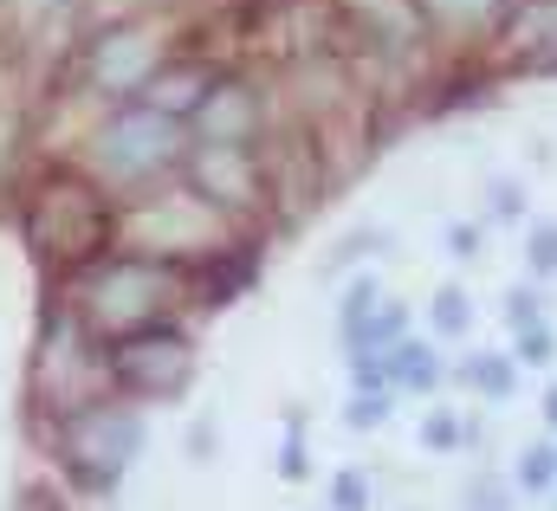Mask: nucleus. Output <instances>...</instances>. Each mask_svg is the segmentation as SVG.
<instances>
[{
	"instance_id": "6",
	"label": "nucleus",
	"mask_w": 557,
	"mask_h": 511,
	"mask_svg": "<svg viewBox=\"0 0 557 511\" xmlns=\"http://www.w3.org/2000/svg\"><path fill=\"white\" fill-rule=\"evenodd\" d=\"M104 363H111V388L131 395V401H175L182 388L195 383V370H201L195 337L175 317L143 324L131 337H111L104 344Z\"/></svg>"
},
{
	"instance_id": "29",
	"label": "nucleus",
	"mask_w": 557,
	"mask_h": 511,
	"mask_svg": "<svg viewBox=\"0 0 557 511\" xmlns=\"http://www.w3.org/2000/svg\"><path fill=\"white\" fill-rule=\"evenodd\" d=\"M486 214H493L499 227L519 221V214H525V188H519V182H493V188H486Z\"/></svg>"
},
{
	"instance_id": "12",
	"label": "nucleus",
	"mask_w": 557,
	"mask_h": 511,
	"mask_svg": "<svg viewBox=\"0 0 557 511\" xmlns=\"http://www.w3.org/2000/svg\"><path fill=\"white\" fill-rule=\"evenodd\" d=\"M208 85H214V72H208L201 59H162L137 98L162 104V111H175V117H195V104L208 98Z\"/></svg>"
},
{
	"instance_id": "9",
	"label": "nucleus",
	"mask_w": 557,
	"mask_h": 511,
	"mask_svg": "<svg viewBox=\"0 0 557 511\" xmlns=\"http://www.w3.org/2000/svg\"><path fill=\"white\" fill-rule=\"evenodd\" d=\"M344 13H350L357 39H363L370 52H383V59H409L421 39H428L421 0H344Z\"/></svg>"
},
{
	"instance_id": "3",
	"label": "nucleus",
	"mask_w": 557,
	"mask_h": 511,
	"mask_svg": "<svg viewBox=\"0 0 557 511\" xmlns=\"http://www.w3.org/2000/svg\"><path fill=\"white\" fill-rule=\"evenodd\" d=\"M143 440H149V421H143V401L131 395H91L52 421V453L72 473V486L91 499H111L131 479Z\"/></svg>"
},
{
	"instance_id": "30",
	"label": "nucleus",
	"mask_w": 557,
	"mask_h": 511,
	"mask_svg": "<svg viewBox=\"0 0 557 511\" xmlns=\"http://www.w3.org/2000/svg\"><path fill=\"white\" fill-rule=\"evenodd\" d=\"M447 247H454L460 259H473L480 253V227H447Z\"/></svg>"
},
{
	"instance_id": "20",
	"label": "nucleus",
	"mask_w": 557,
	"mask_h": 511,
	"mask_svg": "<svg viewBox=\"0 0 557 511\" xmlns=\"http://www.w3.org/2000/svg\"><path fill=\"white\" fill-rule=\"evenodd\" d=\"M512 486H519V493H552V486H557V447H552V440H532V447L519 453Z\"/></svg>"
},
{
	"instance_id": "7",
	"label": "nucleus",
	"mask_w": 557,
	"mask_h": 511,
	"mask_svg": "<svg viewBox=\"0 0 557 511\" xmlns=\"http://www.w3.org/2000/svg\"><path fill=\"white\" fill-rule=\"evenodd\" d=\"M182 175H188V188H195L208 208H221V214H247V208L260 201V188H267L253 142H188Z\"/></svg>"
},
{
	"instance_id": "17",
	"label": "nucleus",
	"mask_w": 557,
	"mask_h": 511,
	"mask_svg": "<svg viewBox=\"0 0 557 511\" xmlns=\"http://www.w3.org/2000/svg\"><path fill=\"white\" fill-rule=\"evenodd\" d=\"M403 337H409V304H403V298H383V304L370 311V324L357 331L350 350H389V344H403Z\"/></svg>"
},
{
	"instance_id": "23",
	"label": "nucleus",
	"mask_w": 557,
	"mask_h": 511,
	"mask_svg": "<svg viewBox=\"0 0 557 511\" xmlns=\"http://www.w3.org/2000/svg\"><path fill=\"white\" fill-rule=\"evenodd\" d=\"M460 511H512V486L499 473H473L460 486Z\"/></svg>"
},
{
	"instance_id": "4",
	"label": "nucleus",
	"mask_w": 557,
	"mask_h": 511,
	"mask_svg": "<svg viewBox=\"0 0 557 511\" xmlns=\"http://www.w3.org/2000/svg\"><path fill=\"white\" fill-rule=\"evenodd\" d=\"M188 142H195L188 117H175L149 98H131L91 129V175L104 188H162L169 175H182Z\"/></svg>"
},
{
	"instance_id": "28",
	"label": "nucleus",
	"mask_w": 557,
	"mask_h": 511,
	"mask_svg": "<svg viewBox=\"0 0 557 511\" xmlns=\"http://www.w3.org/2000/svg\"><path fill=\"white\" fill-rule=\"evenodd\" d=\"M519 363H532V370H545L557 357V337H552V324H532V331H519V350H512Z\"/></svg>"
},
{
	"instance_id": "21",
	"label": "nucleus",
	"mask_w": 557,
	"mask_h": 511,
	"mask_svg": "<svg viewBox=\"0 0 557 511\" xmlns=\"http://www.w3.org/2000/svg\"><path fill=\"white\" fill-rule=\"evenodd\" d=\"M311 473V447H305V408H285V447H278V479L298 486Z\"/></svg>"
},
{
	"instance_id": "1",
	"label": "nucleus",
	"mask_w": 557,
	"mask_h": 511,
	"mask_svg": "<svg viewBox=\"0 0 557 511\" xmlns=\"http://www.w3.org/2000/svg\"><path fill=\"white\" fill-rule=\"evenodd\" d=\"M195 298V272L188 259H169V253H104L91 259L85 272H72V317L111 344V337H131L143 324H162L175 317L182 304Z\"/></svg>"
},
{
	"instance_id": "16",
	"label": "nucleus",
	"mask_w": 557,
	"mask_h": 511,
	"mask_svg": "<svg viewBox=\"0 0 557 511\" xmlns=\"http://www.w3.org/2000/svg\"><path fill=\"white\" fill-rule=\"evenodd\" d=\"M376 304H383V285H376L370 272H357V278L344 285V298H337V344H344V350L357 344V331L370 324V311H376Z\"/></svg>"
},
{
	"instance_id": "15",
	"label": "nucleus",
	"mask_w": 557,
	"mask_h": 511,
	"mask_svg": "<svg viewBox=\"0 0 557 511\" xmlns=\"http://www.w3.org/2000/svg\"><path fill=\"white\" fill-rule=\"evenodd\" d=\"M460 383L473 388V395H486V401H506L512 388H519V357H499V350H480V357H467L460 370H454Z\"/></svg>"
},
{
	"instance_id": "19",
	"label": "nucleus",
	"mask_w": 557,
	"mask_h": 511,
	"mask_svg": "<svg viewBox=\"0 0 557 511\" xmlns=\"http://www.w3.org/2000/svg\"><path fill=\"white\" fill-rule=\"evenodd\" d=\"M389 408H396V388H350L344 427H350V434H376V427L389 421Z\"/></svg>"
},
{
	"instance_id": "11",
	"label": "nucleus",
	"mask_w": 557,
	"mask_h": 511,
	"mask_svg": "<svg viewBox=\"0 0 557 511\" xmlns=\"http://www.w3.org/2000/svg\"><path fill=\"white\" fill-rule=\"evenodd\" d=\"M506 46L519 72H557V0H519L506 13Z\"/></svg>"
},
{
	"instance_id": "8",
	"label": "nucleus",
	"mask_w": 557,
	"mask_h": 511,
	"mask_svg": "<svg viewBox=\"0 0 557 511\" xmlns=\"http://www.w3.org/2000/svg\"><path fill=\"white\" fill-rule=\"evenodd\" d=\"M156 65H162V52H156V33H149L143 20H117V26H104V33L91 39V52H85V78H91V91H104V98H117V104L137 98Z\"/></svg>"
},
{
	"instance_id": "33",
	"label": "nucleus",
	"mask_w": 557,
	"mask_h": 511,
	"mask_svg": "<svg viewBox=\"0 0 557 511\" xmlns=\"http://www.w3.org/2000/svg\"><path fill=\"white\" fill-rule=\"evenodd\" d=\"M26 7H72V0H26Z\"/></svg>"
},
{
	"instance_id": "22",
	"label": "nucleus",
	"mask_w": 557,
	"mask_h": 511,
	"mask_svg": "<svg viewBox=\"0 0 557 511\" xmlns=\"http://www.w3.org/2000/svg\"><path fill=\"white\" fill-rule=\"evenodd\" d=\"M383 247H389V234H383V227H357V234H344V240L331 247V259H324V278L350 272V265H357L363 253H383Z\"/></svg>"
},
{
	"instance_id": "13",
	"label": "nucleus",
	"mask_w": 557,
	"mask_h": 511,
	"mask_svg": "<svg viewBox=\"0 0 557 511\" xmlns=\"http://www.w3.org/2000/svg\"><path fill=\"white\" fill-rule=\"evenodd\" d=\"M441 383H447V363H441V350H434L428 337L389 344V388H396V395H434Z\"/></svg>"
},
{
	"instance_id": "26",
	"label": "nucleus",
	"mask_w": 557,
	"mask_h": 511,
	"mask_svg": "<svg viewBox=\"0 0 557 511\" xmlns=\"http://www.w3.org/2000/svg\"><path fill=\"white\" fill-rule=\"evenodd\" d=\"M331 511H370V473L344 466V473L331 479Z\"/></svg>"
},
{
	"instance_id": "2",
	"label": "nucleus",
	"mask_w": 557,
	"mask_h": 511,
	"mask_svg": "<svg viewBox=\"0 0 557 511\" xmlns=\"http://www.w3.org/2000/svg\"><path fill=\"white\" fill-rule=\"evenodd\" d=\"M20 227H26L33 259H39L46 272H59V278L85 272L91 259H104L111 240H117V214H111L104 182H98V175H78V169L39 175L33 195H26V221H20Z\"/></svg>"
},
{
	"instance_id": "25",
	"label": "nucleus",
	"mask_w": 557,
	"mask_h": 511,
	"mask_svg": "<svg viewBox=\"0 0 557 511\" xmlns=\"http://www.w3.org/2000/svg\"><path fill=\"white\" fill-rule=\"evenodd\" d=\"M506 324H512V331L545 324V298H539V285H512V291H506Z\"/></svg>"
},
{
	"instance_id": "24",
	"label": "nucleus",
	"mask_w": 557,
	"mask_h": 511,
	"mask_svg": "<svg viewBox=\"0 0 557 511\" xmlns=\"http://www.w3.org/2000/svg\"><path fill=\"white\" fill-rule=\"evenodd\" d=\"M525 265H532V278H557V221H539L525 234Z\"/></svg>"
},
{
	"instance_id": "31",
	"label": "nucleus",
	"mask_w": 557,
	"mask_h": 511,
	"mask_svg": "<svg viewBox=\"0 0 557 511\" xmlns=\"http://www.w3.org/2000/svg\"><path fill=\"white\" fill-rule=\"evenodd\" d=\"M20 506H26V511H65V506H59V499H52V493H26Z\"/></svg>"
},
{
	"instance_id": "18",
	"label": "nucleus",
	"mask_w": 557,
	"mask_h": 511,
	"mask_svg": "<svg viewBox=\"0 0 557 511\" xmlns=\"http://www.w3.org/2000/svg\"><path fill=\"white\" fill-rule=\"evenodd\" d=\"M428 324H434V337H467L473 331V298L460 285H441L434 304H428Z\"/></svg>"
},
{
	"instance_id": "27",
	"label": "nucleus",
	"mask_w": 557,
	"mask_h": 511,
	"mask_svg": "<svg viewBox=\"0 0 557 511\" xmlns=\"http://www.w3.org/2000/svg\"><path fill=\"white\" fill-rule=\"evenodd\" d=\"M214 453H221V414H214V408H201V421H188V460H201V466H208Z\"/></svg>"
},
{
	"instance_id": "34",
	"label": "nucleus",
	"mask_w": 557,
	"mask_h": 511,
	"mask_svg": "<svg viewBox=\"0 0 557 511\" xmlns=\"http://www.w3.org/2000/svg\"><path fill=\"white\" fill-rule=\"evenodd\" d=\"M0 7H7V0H0Z\"/></svg>"
},
{
	"instance_id": "32",
	"label": "nucleus",
	"mask_w": 557,
	"mask_h": 511,
	"mask_svg": "<svg viewBox=\"0 0 557 511\" xmlns=\"http://www.w3.org/2000/svg\"><path fill=\"white\" fill-rule=\"evenodd\" d=\"M545 414H552V427H557V388H552V395H545Z\"/></svg>"
},
{
	"instance_id": "10",
	"label": "nucleus",
	"mask_w": 557,
	"mask_h": 511,
	"mask_svg": "<svg viewBox=\"0 0 557 511\" xmlns=\"http://www.w3.org/2000/svg\"><path fill=\"white\" fill-rule=\"evenodd\" d=\"M188 129H195V142H253L260 136V91L247 78H214Z\"/></svg>"
},
{
	"instance_id": "5",
	"label": "nucleus",
	"mask_w": 557,
	"mask_h": 511,
	"mask_svg": "<svg viewBox=\"0 0 557 511\" xmlns=\"http://www.w3.org/2000/svg\"><path fill=\"white\" fill-rule=\"evenodd\" d=\"M111 388V363H104V344L59 304L39 331V370H33V401L46 408V421L72 414L78 401L104 395Z\"/></svg>"
},
{
	"instance_id": "14",
	"label": "nucleus",
	"mask_w": 557,
	"mask_h": 511,
	"mask_svg": "<svg viewBox=\"0 0 557 511\" xmlns=\"http://www.w3.org/2000/svg\"><path fill=\"white\" fill-rule=\"evenodd\" d=\"M421 13H428V26L473 39V33H493L512 13V0H421Z\"/></svg>"
}]
</instances>
